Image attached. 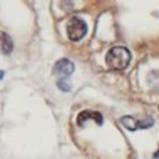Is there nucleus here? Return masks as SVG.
Wrapping results in <instances>:
<instances>
[{"label":"nucleus","instance_id":"f257e3e1","mask_svg":"<svg viewBox=\"0 0 159 159\" xmlns=\"http://www.w3.org/2000/svg\"><path fill=\"white\" fill-rule=\"evenodd\" d=\"M130 61V52L123 46L112 47L106 55V63L111 70L120 71L124 70Z\"/></svg>","mask_w":159,"mask_h":159},{"label":"nucleus","instance_id":"f03ea898","mask_svg":"<svg viewBox=\"0 0 159 159\" xmlns=\"http://www.w3.org/2000/svg\"><path fill=\"white\" fill-rule=\"evenodd\" d=\"M87 34V24L81 17L73 16L67 24V36L72 41L81 40Z\"/></svg>","mask_w":159,"mask_h":159},{"label":"nucleus","instance_id":"7ed1b4c3","mask_svg":"<svg viewBox=\"0 0 159 159\" xmlns=\"http://www.w3.org/2000/svg\"><path fill=\"white\" fill-rule=\"evenodd\" d=\"M73 70H75L73 63L66 58L57 61L53 66V73L58 76V78H67L70 75L73 73Z\"/></svg>","mask_w":159,"mask_h":159},{"label":"nucleus","instance_id":"20e7f679","mask_svg":"<svg viewBox=\"0 0 159 159\" xmlns=\"http://www.w3.org/2000/svg\"><path fill=\"white\" fill-rule=\"evenodd\" d=\"M120 123L129 130H137V129H144V128H148L153 124V119L152 118H147L144 120H137L134 119L133 117H129V116H125L120 119Z\"/></svg>","mask_w":159,"mask_h":159},{"label":"nucleus","instance_id":"39448f33","mask_svg":"<svg viewBox=\"0 0 159 159\" xmlns=\"http://www.w3.org/2000/svg\"><path fill=\"white\" fill-rule=\"evenodd\" d=\"M89 119H93L97 124H102L103 123V118H102V114L101 113L92 112V111H83V112H81L77 116V124L80 127H83L84 125V122L86 120H89Z\"/></svg>","mask_w":159,"mask_h":159},{"label":"nucleus","instance_id":"423d86ee","mask_svg":"<svg viewBox=\"0 0 159 159\" xmlns=\"http://www.w3.org/2000/svg\"><path fill=\"white\" fill-rule=\"evenodd\" d=\"M0 48H1L2 53H5V55H7L12 51L11 37L5 32H0Z\"/></svg>","mask_w":159,"mask_h":159},{"label":"nucleus","instance_id":"0eeeda50","mask_svg":"<svg viewBox=\"0 0 159 159\" xmlns=\"http://www.w3.org/2000/svg\"><path fill=\"white\" fill-rule=\"evenodd\" d=\"M57 86H58V88L62 89L63 92H68L70 88H71V84H70V82H68L67 78H58Z\"/></svg>","mask_w":159,"mask_h":159},{"label":"nucleus","instance_id":"6e6552de","mask_svg":"<svg viewBox=\"0 0 159 159\" xmlns=\"http://www.w3.org/2000/svg\"><path fill=\"white\" fill-rule=\"evenodd\" d=\"M153 157H154L155 159H158V158H159V149H158V150H157V152L153 154Z\"/></svg>","mask_w":159,"mask_h":159}]
</instances>
